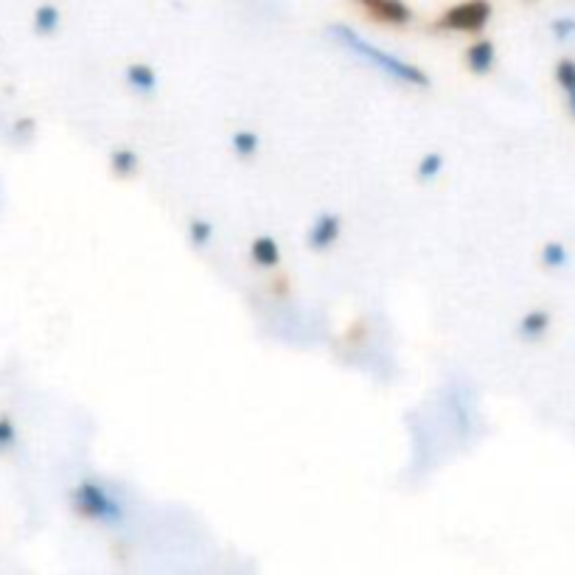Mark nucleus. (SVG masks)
Here are the masks:
<instances>
[{"label": "nucleus", "instance_id": "obj_1", "mask_svg": "<svg viewBox=\"0 0 575 575\" xmlns=\"http://www.w3.org/2000/svg\"><path fill=\"white\" fill-rule=\"evenodd\" d=\"M331 40L345 48L348 54H354L357 59H362L365 65H371L376 71L382 73V76H388L390 82H399V85L407 87H427L430 85V76L427 71H421L418 65L413 62H407V59L396 57L393 51H385V48H379L371 40H365L362 34L351 29V26H345V23H334L329 29Z\"/></svg>", "mask_w": 575, "mask_h": 575}, {"label": "nucleus", "instance_id": "obj_2", "mask_svg": "<svg viewBox=\"0 0 575 575\" xmlns=\"http://www.w3.org/2000/svg\"><path fill=\"white\" fill-rule=\"evenodd\" d=\"M73 508H76L79 517L107 525V528H115V525H121L127 519L124 503L115 497L113 491H107L101 483H96V480H82L73 489Z\"/></svg>", "mask_w": 575, "mask_h": 575}, {"label": "nucleus", "instance_id": "obj_3", "mask_svg": "<svg viewBox=\"0 0 575 575\" xmlns=\"http://www.w3.org/2000/svg\"><path fill=\"white\" fill-rule=\"evenodd\" d=\"M491 20V3L489 0H463L455 3L452 9H446L438 17L435 29L452 31V34H477L489 26Z\"/></svg>", "mask_w": 575, "mask_h": 575}, {"label": "nucleus", "instance_id": "obj_4", "mask_svg": "<svg viewBox=\"0 0 575 575\" xmlns=\"http://www.w3.org/2000/svg\"><path fill=\"white\" fill-rule=\"evenodd\" d=\"M340 233H343V219L326 211V214L315 216V222L309 225L306 245H309V250H315V253H326V250L337 245Z\"/></svg>", "mask_w": 575, "mask_h": 575}, {"label": "nucleus", "instance_id": "obj_5", "mask_svg": "<svg viewBox=\"0 0 575 575\" xmlns=\"http://www.w3.org/2000/svg\"><path fill=\"white\" fill-rule=\"evenodd\" d=\"M368 15L388 23V26H407L413 20V12L404 0H357Z\"/></svg>", "mask_w": 575, "mask_h": 575}, {"label": "nucleus", "instance_id": "obj_6", "mask_svg": "<svg viewBox=\"0 0 575 575\" xmlns=\"http://www.w3.org/2000/svg\"><path fill=\"white\" fill-rule=\"evenodd\" d=\"M494 59H497V48L491 40H477L466 48V68L477 76H486L494 68Z\"/></svg>", "mask_w": 575, "mask_h": 575}, {"label": "nucleus", "instance_id": "obj_7", "mask_svg": "<svg viewBox=\"0 0 575 575\" xmlns=\"http://www.w3.org/2000/svg\"><path fill=\"white\" fill-rule=\"evenodd\" d=\"M127 85L135 93H141V96H152L158 90V73L146 62H132L130 68H127Z\"/></svg>", "mask_w": 575, "mask_h": 575}, {"label": "nucleus", "instance_id": "obj_8", "mask_svg": "<svg viewBox=\"0 0 575 575\" xmlns=\"http://www.w3.org/2000/svg\"><path fill=\"white\" fill-rule=\"evenodd\" d=\"M250 259L256 261L259 267H278L281 264V247L275 242L273 236H256L253 245H250Z\"/></svg>", "mask_w": 575, "mask_h": 575}, {"label": "nucleus", "instance_id": "obj_9", "mask_svg": "<svg viewBox=\"0 0 575 575\" xmlns=\"http://www.w3.org/2000/svg\"><path fill=\"white\" fill-rule=\"evenodd\" d=\"M138 166H141L138 152L130 149V146H118V149L110 152V169H113L118 177H132V174L138 172Z\"/></svg>", "mask_w": 575, "mask_h": 575}, {"label": "nucleus", "instance_id": "obj_10", "mask_svg": "<svg viewBox=\"0 0 575 575\" xmlns=\"http://www.w3.org/2000/svg\"><path fill=\"white\" fill-rule=\"evenodd\" d=\"M230 146H233V152L239 155V158H256L261 149V138L259 132L253 130H239L233 132V138H230Z\"/></svg>", "mask_w": 575, "mask_h": 575}, {"label": "nucleus", "instance_id": "obj_11", "mask_svg": "<svg viewBox=\"0 0 575 575\" xmlns=\"http://www.w3.org/2000/svg\"><path fill=\"white\" fill-rule=\"evenodd\" d=\"M550 326V315L542 312V309H533L528 315L522 317V323H519V334L525 337V340H536V337H542Z\"/></svg>", "mask_w": 575, "mask_h": 575}, {"label": "nucleus", "instance_id": "obj_12", "mask_svg": "<svg viewBox=\"0 0 575 575\" xmlns=\"http://www.w3.org/2000/svg\"><path fill=\"white\" fill-rule=\"evenodd\" d=\"M188 242L197 247V250L211 245V242H214V222H208V219H202V216L191 219V222H188Z\"/></svg>", "mask_w": 575, "mask_h": 575}, {"label": "nucleus", "instance_id": "obj_13", "mask_svg": "<svg viewBox=\"0 0 575 575\" xmlns=\"http://www.w3.org/2000/svg\"><path fill=\"white\" fill-rule=\"evenodd\" d=\"M59 20H62V15H59L57 6L45 3V6H40L34 12V29L40 31V34H54L59 29Z\"/></svg>", "mask_w": 575, "mask_h": 575}, {"label": "nucleus", "instance_id": "obj_14", "mask_svg": "<svg viewBox=\"0 0 575 575\" xmlns=\"http://www.w3.org/2000/svg\"><path fill=\"white\" fill-rule=\"evenodd\" d=\"M441 172H444V155L441 152H427L424 158L418 160V180H435Z\"/></svg>", "mask_w": 575, "mask_h": 575}, {"label": "nucleus", "instance_id": "obj_15", "mask_svg": "<svg viewBox=\"0 0 575 575\" xmlns=\"http://www.w3.org/2000/svg\"><path fill=\"white\" fill-rule=\"evenodd\" d=\"M556 79H559L561 90L570 96V93H575V62L573 59H564V62H559V68H556Z\"/></svg>", "mask_w": 575, "mask_h": 575}, {"label": "nucleus", "instance_id": "obj_16", "mask_svg": "<svg viewBox=\"0 0 575 575\" xmlns=\"http://www.w3.org/2000/svg\"><path fill=\"white\" fill-rule=\"evenodd\" d=\"M542 261H545L547 267H561L564 261H567V250L559 245V242H550L542 250Z\"/></svg>", "mask_w": 575, "mask_h": 575}, {"label": "nucleus", "instance_id": "obj_17", "mask_svg": "<svg viewBox=\"0 0 575 575\" xmlns=\"http://www.w3.org/2000/svg\"><path fill=\"white\" fill-rule=\"evenodd\" d=\"M17 441L15 424L9 418H0V449H9Z\"/></svg>", "mask_w": 575, "mask_h": 575}, {"label": "nucleus", "instance_id": "obj_18", "mask_svg": "<svg viewBox=\"0 0 575 575\" xmlns=\"http://www.w3.org/2000/svg\"><path fill=\"white\" fill-rule=\"evenodd\" d=\"M553 34H556L559 40H567L570 34H575V20H556V23H553Z\"/></svg>", "mask_w": 575, "mask_h": 575}, {"label": "nucleus", "instance_id": "obj_19", "mask_svg": "<svg viewBox=\"0 0 575 575\" xmlns=\"http://www.w3.org/2000/svg\"><path fill=\"white\" fill-rule=\"evenodd\" d=\"M567 99H570V110H573V113H575V93H570Z\"/></svg>", "mask_w": 575, "mask_h": 575}]
</instances>
